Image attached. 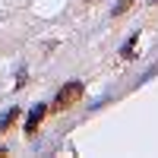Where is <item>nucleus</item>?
Masks as SVG:
<instances>
[{
	"label": "nucleus",
	"instance_id": "1",
	"mask_svg": "<svg viewBox=\"0 0 158 158\" xmlns=\"http://www.w3.org/2000/svg\"><path fill=\"white\" fill-rule=\"evenodd\" d=\"M82 92H85V85L79 82V79H73V82H67V85L57 92V98H54V104H51V108H54V111H67V108H73V104L82 98Z\"/></svg>",
	"mask_w": 158,
	"mask_h": 158
},
{
	"label": "nucleus",
	"instance_id": "2",
	"mask_svg": "<svg viewBox=\"0 0 158 158\" xmlns=\"http://www.w3.org/2000/svg\"><path fill=\"white\" fill-rule=\"evenodd\" d=\"M44 114H48L44 104H35V108L29 111V117H25V136H35V133H38V127H41Z\"/></svg>",
	"mask_w": 158,
	"mask_h": 158
},
{
	"label": "nucleus",
	"instance_id": "3",
	"mask_svg": "<svg viewBox=\"0 0 158 158\" xmlns=\"http://www.w3.org/2000/svg\"><path fill=\"white\" fill-rule=\"evenodd\" d=\"M19 120V108H16V104H13V108L3 114V117H0V133H10V127L13 123H16Z\"/></svg>",
	"mask_w": 158,
	"mask_h": 158
},
{
	"label": "nucleus",
	"instance_id": "4",
	"mask_svg": "<svg viewBox=\"0 0 158 158\" xmlns=\"http://www.w3.org/2000/svg\"><path fill=\"white\" fill-rule=\"evenodd\" d=\"M130 6H133V0H120V3L114 6V16H120V13H127Z\"/></svg>",
	"mask_w": 158,
	"mask_h": 158
},
{
	"label": "nucleus",
	"instance_id": "5",
	"mask_svg": "<svg viewBox=\"0 0 158 158\" xmlns=\"http://www.w3.org/2000/svg\"><path fill=\"white\" fill-rule=\"evenodd\" d=\"M133 44H136V35H133V38H130V41L123 44V57H133Z\"/></svg>",
	"mask_w": 158,
	"mask_h": 158
}]
</instances>
